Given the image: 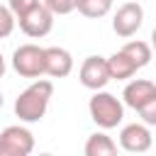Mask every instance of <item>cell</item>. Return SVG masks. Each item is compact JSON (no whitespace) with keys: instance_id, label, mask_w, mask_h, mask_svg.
Here are the masks:
<instances>
[{"instance_id":"1","label":"cell","mask_w":156,"mask_h":156,"mask_svg":"<svg viewBox=\"0 0 156 156\" xmlns=\"http://www.w3.org/2000/svg\"><path fill=\"white\" fill-rule=\"evenodd\" d=\"M54 95L51 80H34L29 88H24L15 100V115L20 122H39L49 107V100Z\"/></svg>"},{"instance_id":"2","label":"cell","mask_w":156,"mask_h":156,"mask_svg":"<svg viewBox=\"0 0 156 156\" xmlns=\"http://www.w3.org/2000/svg\"><path fill=\"white\" fill-rule=\"evenodd\" d=\"M88 110H90L93 122L98 127H102V129H115L124 117L122 102L112 93H105V90H95V95L88 102Z\"/></svg>"},{"instance_id":"3","label":"cell","mask_w":156,"mask_h":156,"mask_svg":"<svg viewBox=\"0 0 156 156\" xmlns=\"http://www.w3.org/2000/svg\"><path fill=\"white\" fill-rule=\"evenodd\" d=\"M34 151V134L27 127L10 124L0 132V156H29Z\"/></svg>"},{"instance_id":"4","label":"cell","mask_w":156,"mask_h":156,"mask_svg":"<svg viewBox=\"0 0 156 156\" xmlns=\"http://www.w3.org/2000/svg\"><path fill=\"white\" fill-rule=\"evenodd\" d=\"M12 68L22 78H39L44 76V49L37 44H22L12 54Z\"/></svg>"},{"instance_id":"5","label":"cell","mask_w":156,"mask_h":156,"mask_svg":"<svg viewBox=\"0 0 156 156\" xmlns=\"http://www.w3.org/2000/svg\"><path fill=\"white\" fill-rule=\"evenodd\" d=\"M144 24V7L139 2H124L117 7L115 17H112V29L117 37L122 39H129L134 37Z\"/></svg>"},{"instance_id":"6","label":"cell","mask_w":156,"mask_h":156,"mask_svg":"<svg viewBox=\"0 0 156 156\" xmlns=\"http://www.w3.org/2000/svg\"><path fill=\"white\" fill-rule=\"evenodd\" d=\"M20 20V29L27 34V37H32V39H41V37H46L49 32H51V27H54V15L41 5V2H37L32 10H27L22 17H17Z\"/></svg>"},{"instance_id":"7","label":"cell","mask_w":156,"mask_h":156,"mask_svg":"<svg viewBox=\"0 0 156 156\" xmlns=\"http://www.w3.org/2000/svg\"><path fill=\"white\" fill-rule=\"evenodd\" d=\"M78 78H80V83H83L88 90H102V88L110 83L107 61H105L102 56H88V58L80 63Z\"/></svg>"},{"instance_id":"8","label":"cell","mask_w":156,"mask_h":156,"mask_svg":"<svg viewBox=\"0 0 156 156\" xmlns=\"http://www.w3.org/2000/svg\"><path fill=\"white\" fill-rule=\"evenodd\" d=\"M119 146L129 154H144L151 149V132L146 124H127L119 132Z\"/></svg>"},{"instance_id":"9","label":"cell","mask_w":156,"mask_h":156,"mask_svg":"<svg viewBox=\"0 0 156 156\" xmlns=\"http://www.w3.org/2000/svg\"><path fill=\"white\" fill-rule=\"evenodd\" d=\"M124 105H129L132 110H141L146 102L156 100V85L154 80H146V78H134L132 83L124 85Z\"/></svg>"},{"instance_id":"10","label":"cell","mask_w":156,"mask_h":156,"mask_svg":"<svg viewBox=\"0 0 156 156\" xmlns=\"http://www.w3.org/2000/svg\"><path fill=\"white\" fill-rule=\"evenodd\" d=\"M73 71V56L61 46L44 49V73L51 78H66Z\"/></svg>"},{"instance_id":"11","label":"cell","mask_w":156,"mask_h":156,"mask_svg":"<svg viewBox=\"0 0 156 156\" xmlns=\"http://www.w3.org/2000/svg\"><path fill=\"white\" fill-rule=\"evenodd\" d=\"M107 61V73H110V80L115 78V80H127V78H132L134 73H136V66L132 63V58L127 56V54H122V51H115L110 58H105Z\"/></svg>"},{"instance_id":"12","label":"cell","mask_w":156,"mask_h":156,"mask_svg":"<svg viewBox=\"0 0 156 156\" xmlns=\"http://www.w3.org/2000/svg\"><path fill=\"white\" fill-rule=\"evenodd\" d=\"M83 154L85 156H117V144L112 141V136H107L102 132H95V134L88 136Z\"/></svg>"},{"instance_id":"13","label":"cell","mask_w":156,"mask_h":156,"mask_svg":"<svg viewBox=\"0 0 156 156\" xmlns=\"http://www.w3.org/2000/svg\"><path fill=\"white\" fill-rule=\"evenodd\" d=\"M119 51H122V54H127V56L132 58V63L136 66V71H139V68H144V66H149V61H151V46H149L146 41H141V39L127 41Z\"/></svg>"},{"instance_id":"14","label":"cell","mask_w":156,"mask_h":156,"mask_svg":"<svg viewBox=\"0 0 156 156\" xmlns=\"http://www.w3.org/2000/svg\"><path fill=\"white\" fill-rule=\"evenodd\" d=\"M76 10L83 17L98 20V17H105L112 10V0H76Z\"/></svg>"},{"instance_id":"15","label":"cell","mask_w":156,"mask_h":156,"mask_svg":"<svg viewBox=\"0 0 156 156\" xmlns=\"http://www.w3.org/2000/svg\"><path fill=\"white\" fill-rule=\"evenodd\" d=\"M51 15H68L76 10V0H44L41 2Z\"/></svg>"},{"instance_id":"16","label":"cell","mask_w":156,"mask_h":156,"mask_svg":"<svg viewBox=\"0 0 156 156\" xmlns=\"http://www.w3.org/2000/svg\"><path fill=\"white\" fill-rule=\"evenodd\" d=\"M12 29H15V15H12L5 5H0V39L10 37Z\"/></svg>"},{"instance_id":"17","label":"cell","mask_w":156,"mask_h":156,"mask_svg":"<svg viewBox=\"0 0 156 156\" xmlns=\"http://www.w3.org/2000/svg\"><path fill=\"white\" fill-rule=\"evenodd\" d=\"M37 2H39V0H7V10H10V12L15 15V20H17V17H22L27 10H32Z\"/></svg>"},{"instance_id":"18","label":"cell","mask_w":156,"mask_h":156,"mask_svg":"<svg viewBox=\"0 0 156 156\" xmlns=\"http://www.w3.org/2000/svg\"><path fill=\"white\" fill-rule=\"evenodd\" d=\"M139 115H141V119H144V124H156V100H151V102H146L141 110H136Z\"/></svg>"},{"instance_id":"19","label":"cell","mask_w":156,"mask_h":156,"mask_svg":"<svg viewBox=\"0 0 156 156\" xmlns=\"http://www.w3.org/2000/svg\"><path fill=\"white\" fill-rule=\"evenodd\" d=\"M2 76H5V56L0 54V78H2Z\"/></svg>"},{"instance_id":"20","label":"cell","mask_w":156,"mask_h":156,"mask_svg":"<svg viewBox=\"0 0 156 156\" xmlns=\"http://www.w3.org/2000/svg\"><path fill=\"white\" fill-rule=\"evenodd\" d=\"M39 156H54V154H39Z\"/></svg>"},{"instance_id":"21","label":"cell","mask_w":156,"mask_h":156,"mask_svg":"<svg viewBox=\"0 0 156 156\" xmlns=\"http://www.w3.org/2000/svg\"><path fill=\"white\" fill-rule=\"evenodd\" d=\"M0 107H2V93H0Z\"/></svg>"}]
</instances>
